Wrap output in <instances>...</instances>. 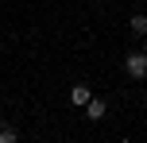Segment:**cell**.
Instances as JSON below:
<instances>
[{
    "label": "cell",
    "mask_w": 147,
    "mask_h": 143,
    "mask_svg": "<svg viewBox=\"0 0 147 143\" xmlns=\"http://www.w3.org/2000/svg\"><path fill=\"white\" fill-rule=\"evenodd\" d=\"M16 139H20L16 128H0V143H16Z\"/></svg>",
    "instance_id": "cell-5"
},
{
    "label": "cell",
    "mask_w": 147,
    "mask_h": 143,
    "mask_svg": "<svg viewBox=\"0 0 147 143\" xmlns=\"http://www.w3.org/2000/svg\"><path fill=\"white\" fill-rule=\"evenodd\" d=\"M89 97H93V89H89V85H74V89H70V101H74V105H81V108H85Z\"/></svg>",
    "instance_id": "cell-3"
},
{
    "label": "cell",
    "mask_w": 147,
    "mask_h": 143,
    "mask_svg": "<svg viewBox=\"0 0 147 143\" xmlns=\"http://www.w3.org/2000/svg\"><path fill=\"white\" fill-rule=\"evenodd\" d=\"M105 112H109V105H105L101 97H89L85 101V116H89V120H105Z\"/></svg>",
    "instance_id": "cell-2"
},
{
    "label": "cell",
    "mask_w": 147,
    "mask_h": 143,
    "mask_svg": "<svg viewBox=\"0 0 147 143\" xmlns=\"http://www.w3.org/2000/svg\"><path fill=\"white\" fill-rule=\"evenodd\" d=\"M124 70H128V77L143 81L147 77V54H124Z\"/></svg>",
    "instance_id": "cell-1"
},
{
    "label": "cell",
    "mask_w": 147,
    "mask_h": 143,
    "mask_svg": "<svg viewBox=\"0 0 147 143\" xmlns=\"http://www.w3.org/2000/svg\"><path fill=\"white\" fill-rule=\"evenodd\" d=\"M128 27H132V35H147V15H143V12H136L132 19H128Z\"/></svg>",
    "instance_id": "cell-4"
}]
</instances>
